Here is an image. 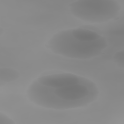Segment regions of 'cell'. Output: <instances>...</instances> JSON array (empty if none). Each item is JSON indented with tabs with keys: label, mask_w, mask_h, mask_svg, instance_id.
<instances>
[{
	"label": "cell",
	"mask_w": 124,
	"mask_h": 124,
	"mask_svg": "<svg viewBox=\"0 0 124 124\" xmlns=\"http://www.w3.org/2000/svg\"><path fill=\"white\" fill-rule=\"evenodd\" d=\"M19 77V73L15 69L9 68H4L0 69V85L15 81Z\"/></svg>",
	"instance_id": "6"
},
{
	"label": "cell",
	"mask_w": 124,
	"mask_h": 124,
	"mask_svg": "<svg viewBox=\"0 0 124 124\" xmlns=\"http://www.w3.org/2000/svg\"><path fill=\"white\" fill-rule=\"evenodd\" d=\"M107 46V42L103 36L95 41H82L74 38L70 30L57 33L48 44L49 48L54 53L79 59L96 57L101 54Z\"/></svg>",
	"instance_id": "2"
},
{
	"label": "cell",
	"mask_w": 124,
	"mask_h": 124,
	"mask_svg": "<svg viewBox=\"0 0 124 124\" xmlns=\"http://www.w3.org/2000/svg\"><path fill=\"white\" fill-rule=\"evenodd\" d=\"M98 93L96 84L86 78L79 83L57 88L44 86L36 80L27 91L28 98L31 102L55 109L84 106L95 100Z\"/></svg>",
	"instance_id": "1"
},
{
	"label": "cell",
	"mask_w": 124,
	"mask_h": 124,
	"mask_svg": "<svg viewBox=\"0 0 124 124\" xmlns=\"http://www.w3.org/2000/svg\"><path fill=\"white\" fill-rule=\"evenodd\" d=\"M70 31L74 38L82 41H95L102 37L97 32L83 28H75L71 29Z\"/></svg>",
	"instance_id": "5"
},
{
	"label": "cell",
	"mask_w": 124,
	"mask_h": 124,
	"mask_svg": "<svg viewBox=\"0 0 124 124\" xmlns=\"http://www.w3.org/2000/svg\"><path fill=\"white\" fill-rule=\"evenodd\" d=\"M84 78L72 74H56L41 77L36 81L46 87L57 88L79 83Z\"/></svg>",
	"instance_id": "4"
},
{
	"label": "cell",
	"mask_w": 124,
	"mask_h": 124,
	"mask_svg": "<svg viewBox=\"0 0 124 124\" xmlns=\"http://www.w3.org/2000/svg\"><path fill=\"white\" fill-rule=\"evenodd\" d=\"M15 123L9 117L4 114L0 113V124H12Z\"/></svg>",
	"instance_id": "8"
},
{
	"label": "cell",
	"mask_w": 124,
	"mask_h": 124,
	"mask_svg": "<svg viewBox=\"0 0 124 124\" xmlns=\"http://www.w3.org/2000/svg\"><path fill=\"white\" fill-rule=\"evenodd\" d=\"M70 10L77 18L90 23H102L116 18L121 6L113 0H80L70 5Z\"/></svg>",
	"instance_id": "3"
},
{
	"label": "cell",
	"mask_w": 124,
	"mask_h": 124,
	"mask_svg": "<svg viewBox=\"0 0 124 124\" xmlns=\"http://www.w3.org/2000/svg\"><path fill=\"white\" fill-rule=\"evenodd\" d=\"M114 59L115 62L120 67H124V51H123V50L117 52L115 54Z\"/></svg>",
	"instance_id": "7"
}]
</instances>
